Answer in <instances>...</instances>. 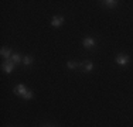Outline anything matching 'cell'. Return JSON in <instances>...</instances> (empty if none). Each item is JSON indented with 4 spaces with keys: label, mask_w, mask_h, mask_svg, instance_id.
Returning <instances> with one entry per match:
<instances>
[{
    "label": "cell",
    "mask_w": 133,
    "mask_h": 127,
    "mask_svg": "<svg viewBox=\"0 0 133 127\" xmlns=\"http://www.w3.org/2000/svg\"><path fill=\"white\" fill-rule=\"evenodd\" d=\"M13 68H14V62L11 61V59H6V62L3 64V69H4V72L11 74V72H13Z\"/></svg>",
    "instance_id": "cell-1"
},
{
    "label": "cell",
    "mask_w": 133,
    "mask_h": 127,
    "mask_svg": "<svg viewBox=\"0 0 133 127\" xmlns=\"http://www.w3.org/2000/svg\"><path fill=\"white\" fill-rule=\"evenodd\" d=\"M79 68L84 72H91V71H92V68H94V65H92V62H89V61H84V62L79 64Z\"/></svg>",
    "instance_id": "cell-2"
},
{
    "label": "cell",
    "mask_w": 133,
    "mask_h": 127,
    "mask_svg": "<svg viewBox=\"0 0 133 127\" xmlns=\"http://www.w3.org/2000/svg\"><path fill=\"white\" fill-rule=\"evenodd\" d=\"M116 62H118L119 65H125V64L129 62V57L125 55V54H119V55L116 57Z\"/></svg>",
    "instance_id": "cell-3"
},
{
    "label": "cell",
    "mask_w": 133,
    "mask_h": 127,
    "mask_svg": "<svg viewBox=\"0 0 133 127\" xmlns=\"http://www.w3.org/2000/svg\"><path fill=\"white\" fill-rule=\"evenodd\" d=\"M26 92H27V89H26V86H24V85H17V86L14 88V93H16V95H20V96H23Z\"/></svg>",
    "instance_id": "cell-4"
},
{
    "label": "cell",
    "mask_w": 133,
    "mask_h": 127,
    "mask_svg": "<svg viewBox=\"0 0 133 127\" xmlns=\"http://www.w3.org/2000/svg\"><path fill=\"white\" fill-rule=\"evenodd\" d=\"M62 21H64V18L59 17V16H55V17L51 20V24L54 25V27H59V25L62 24Z\"/></svg>",
    "instance_id": "cell-5"
},
{
    "label": "cell",
    "mask_w": 133,
    "mask_h": 127,
    "mask_svg": "<svg viewBox=\"0 0 133 127\" xmlns=\"http://www.w3.org/2000/svg\"><path fill=\"white\" fill-rule=\"evenodd\" d=\"M95 45V41H94V38H91V37H87L84 40V47L85 48H91V47H94Z\"/></svg>",
    "instance_id": "cell-6"
},
{
    "label": "cell",
    "mask_w": 133,
    "mask_h": 127,
    "mask_svg": "<svg viewBox=\"0 0 133 127\" xmlns=\"http://www.w3.org/2000/svg\"><path fill=\"white\" fill-rule=\"evenodd\" d=\"M2 57H3V58H6V59H10L11 58V51H10V48L3 47V48H2Z\"/></svg>",
    "instance_id": "cell-7"
},
{
    "label": "cell",
    "mask_w": 133,
    "mask_h": 127,
    "mask_svg": "<svg viewBox=\"0 0 133 127\" xmlns=\"http://www.w3.org/2000/svg\"><path fill=\"white\" fill-rule=\"evenodd\" d=\"M11 61H13L14 64H18V62H20V61H23V58H21V57L20 55H18V54H13V55H11Z\"/></svg>",
    "instance_id": "cell-8"
},
{
    "label": "cell",
    "mask_w": 133,
    "mask_h": 127,
    "mask_svg": "<svg viewBox=\"0 0 133 127\" xmlns=\"http://www.w3.org/2000/svg\"><path fill=\"white\" fill-rule=\"evenodd\" d=\"M31 62H33V58H31V57H24V58H23V64H24V65H30Z\"/></svg>",
    "instance_id": "cell-9"
},
{
    "label": "cell",
    "mask_w": 133,
    "mask_h": 127,
    "mask_svg": "<svg viewBox=\"0 0 133 127\" xmlns=\"http://www.w3.org/2000/svg\"><path fill=\"white\" fill-rule=\"evenodd\" d=\"M66 65H68V68H69V69H74V68H77V66H79L77 62H74V61H69L68 64H66Z\"/></svg>",
    "instance_id": "cell-10"
},
{
    "label": "cell",
    "mask_w": 133,
    "mask_h": 127,
    "mask_svg": "<svg viewBox=\"0 0 133 127\" xmlns=\"http://www.w3.org/2000/svg\"><path fill=\"white\" fill-rule=\"evenodd\" d=\"M103 3H105V6H109V7L116 6V2H115V0H106V2H103Z\"/></svg>",
    "instance_id": "cell-11"
},
{
    "label": "cell",
    "mask_w": 133,
    "mask_h": 127,
    "mask_svg": "<svg viewBox=\"0 0 133 127\" xmlns=\"http://www.w3.org/2000/svg\"><path fill=\"white\" fill-rule=\"evenodd\" d=\"M23 97H24V99H31V97H33V92H31V90H27L26 93L23 95Z\"/></svg>",
    "instance_id": "cell-12"
}]
</instances>
